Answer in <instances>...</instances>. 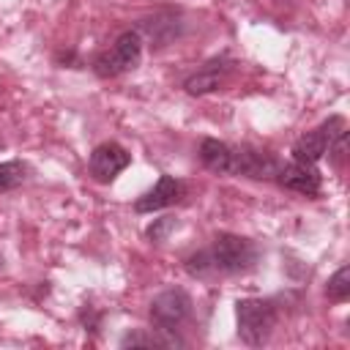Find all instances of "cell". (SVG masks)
Listing matches in <instances>:
<instances>
[{"label": "cell", "mask_w": 350, "mask_h": 350, "mask_svg": "<svg viewBox=\"0 0 350 350\" xmlns=\"http://www.w3.org/2000/svg\"><path fill=\"white\" fill-rule=\"evenodd\" d=\"M189 314H191V298L180 287L161 290L150 301V323H153V328L175 331L178 325H183L189 320Z\"/></svg>", "instance_id": "obj_4"}, {"label": "cell", "mask_w": 350, "mask_h": 350, "mask_svg": "<svg viewBox=\"0 0 350 350\" xmlns=\"http://www.w3.org/2000/svg\"><path fill=\"white\" fill-rule=\"evenodd\" d=\"M200 161L211 170V172H219V175H232L235 170V145H227L221 139H202L200 142Z\"/></svg>", "instance_id": "obj_10"}, {"label": "cell", "mask_w": 350, "mask_h": 350, "mask_svg": "<svg viewBox=\"0 0 350 350\" xmlns=\"http://www.w3.org/2000/svg\"><path fill=\"white\" fill-rule=\"evenodd\" d=\"M279 172V161L260 148L252 145H235V170L232 175H243V178H276Z\"/></svg>", "instance_id": "obj_7"}, {"label": "cell", "mask_w": 350, "mask_h": 350, "mask_svg": "<svg viewBox=\"0 0 350 350\" xmlns=\"http://www.w3.org/2000/svg\"><path fill=\"white\" fill-rule=\"evenodd\" d=\"M175 227H178V221H175L172 216H161V219H156L145 232H148V238H150L153 243H161V241H167L170 230H175Z\"/></svg>", "instance_id": "obj_15"}, {"label": "cell", "mask_w": 350, "mask_h": 350, "mask_svg": "<svg viewBox=\"0 0 350 350\" xmlns=\"http://www.w3.org/2000/svg\"><path fill=\"white\" fill-rule=\"evenodd\" d=\"M142 60V36L137 30H126L115 38V44L109 49H101L93 57V74L101 79H112L120 77L126 71H134Z\"/></svg>", "instance_id": "obj_2"}, {"label": "cell", "mask_w": 350, "mask_h": 350, "mask_svg": "<svg viewBox=\"0 0 350 350\" xmlns=\"http://www.w3.org/2000/svg\"><path fill=\"white\" fill-rule=\"evenodd\" d=\"M325 295H328L331 301H336V304H342V301L350 298V265H342V268L328 279Z\"/></svg>", "instance_id": "obj_13"}, {"label": "cell", "mask_w": 350, "mask_h": 350, "mask_svg": "<svg viewBox=\"0 0 350 350\" xmlns=\"http://www.w3.org/2000/svg\"><path fill=\"white\" fill-rule=\"evenodd\" d=\"M142 30H145L159 46H164L167 41H172V38L180 33V22L175 19V14H159V16H153V19H145V22H142Z\"/></svg>", "instance_id": "obj_11"}, {"label": "cell", "mask_w": 350, "mask_h": 350, "mask_svg": "<svg viewBox=\"0 0 350 350\" xmlns=\"http://www.w3.org/2000/svg\"><path fill=\"white\" fill-rule=\"evenodd\" d=\"M0 262H3V260H0Z\"/></svg>", "instance_id": "obj_16"}, {"label": "cell", "mask_w": 350, "mask_h": 350, "mask_svg": "<svg viewBox=\"0 0 350 350\" xmlns=\"http://www.w3.org/2000/svg\"><path fill=\"white\" fill-rule=\"evenodd\" d=\"M276 320H279V312H276L273 301H268V298H243L235 304L238 336H241V342H246L252 347H260L271 339Z\"/></svg>", "instance_id": "obj_1"}, {"label": "cell", "mask_w": 350, "mask_h": 350, "mask_svg": "<svg viewBox=\"0 0 350 350\" xmlns=\"http://www.w3.org/2000/svg\"><path fill=\"white\" fill-rule=\"evenodd\" d=\"M230 68H232V63H230L227 57H213V60H208L200 71H194L191 77H186L183 90H186L189 96H205V93H213V90H219V88L224 85Z\"/></svg>", "instance_id": "obj_9"}, {"label": "cell", "mask_w": 350, "mask_h": 350, "mask_svg": "<svg viewBox=\"0 0 350 350\" xmlns=\"http://www.w3.org/2000/svg\"><path fill=\"white\" fill-rule=\"evenodd\" d=\"M183 191H186L183 180H178L172 175H161L153 189H148L145 194H139L134 200V211L137 213H153V211L170 208V205H175L183 197Z\"/></svg>", "instance_id": "obj_8"}, {"label": "cell", "mask_w": 350, "mask_h": 350, "mask_svg": "<svg viewBox=\"0 0 350 350\" xmlns=\"http://www.w3.org/2000/svg\"><path fill=\"white\" fill-rule=\"evenodd\" d=\"M186 271H189L191 276H197V279H205L208 273H213L216 265H213L211 252H197V254L186 257Z\"/></svg>", "instance_id": "obj_14"}, {"label": "cell", "mask_w": 350, "mask_h": 350, "mask_svg": "<svg viewBox=\"0 0 350 350\" xmlns=\"http://www.w3.org/2000/svg\"><path fill=\"white\" fill-rule=\"evenodd\" d=\"M211 257H213L216 271H221V273H246L257 265L260 249H257L254 241H249L243 235L221 232V235L213 238Z\"/></svg>", "instance_id": "obj_3"}, {"label": "cell", "mask_w": 350, "mask_h": 350, "mask_svg": "<svg viewBox=\"0 0 350 350\" xmlns=\"http://www.w3.org/2000/svg\"><path fill=\"white\" fill-rule=\"evenodd\" d=\"M276 180H279V186H284L295 194H304V197H317L320 189H323V175H320L317 164L295 161V159L290 164L279 167Z\"/></svg>", "instance_id": "obj_6"}, {"label": "cell", "mask_w": 350, "mask_h": 350, "mask_svg": "<svg viewBox=\"0 0 350 350\" xmlns=\"http://www.w3.org/2000/svg\"><path fill=\"white\" fill-rule=\"evenodd\" d=\"M131 164V156L123 145L118 142H101L93 148L90 153V175L98 180V183H109L115 180L126 167Z\"/></svg>", "instance_id": "obj_5"}, {"label": "cell", "mask_w": 350, "mask_h": 350, "mask_svg": "<svg viewBox=\"0 0 350 350\" xmlns=\"http://www.w3.org/2000/svg\"><path fill=\"white\" fill-rule=\"evenodd\" d=\"M27 164L19 161V159H11V161H0V194L5 191H14L19 189L25 180H27Z\"/></svg>", "instance_id": "obj_12"}]
</instances>
